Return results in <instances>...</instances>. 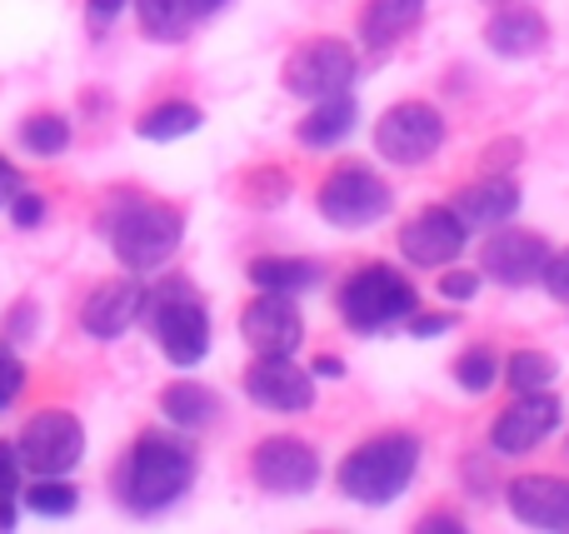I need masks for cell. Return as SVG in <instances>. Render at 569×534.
<instances>
[{
	"instance_id": "cell-1",
	"label": "cell",
	"mask_w": 569,
	"mask_h": 534,
	"mask_svg": "<svg viewBox=\"0 0 569 534\" xmlns=\"http://www.w3.org/2000/svg\"><path fill=\"white\" fill-rule=\"evenodd\" d=\"M200 475V455L180 430H140L116 470V495L130 515L150 520L186 500Z\"/></svg>"
},
{
	"instance_id": "cell-2",
	"label": "cell",
	"mask_w": 569,
	"mask_h": 534,
	"mask_svg": "<svg viewBox=\"0 0 569 534\" xmlns=\"http://www.w3.org/2000/svg\"><path fill=\"white\" fill-rule=\"evenodd\" d=\"M100 235L116 250V260L130 275H150V270L170 265L176 250L186 245V215L166 200L150 195H120L100 215Z\"/></svg>"
},
{
	"instance_id": "cell-3",
	"label": "cell",
	"mask_w": 569,
	"mask_h": 534,
	"mask_svg": "<svg viewBox=\"0 0 569 534\" xmlns=\"http://www.w3.org/2000/svg\"><path fill=\"white\" fill-rule=\"evenodd\" d=\"M415 470H420V440L405 435V430H390V435H375V440H365V445H355L350 455L340 460L335 485H340L345 500L375 510V505L400 500L405 485L415 480Z\"/></svg>"
},
{
	"instance_id": "cell-4",
	"label": "cell",
	"mask_w": 569,
	"mask_h": 534,
	"mask_svg": "<svg viewBox=\"0 0 569 534\" xmlns=\"http://www.w3.org/2000/svg\"><path fill=\"white\" fill-rule=\"evenodd\" d=\"M140 320L150 325L160 355L176 370H190L210 355V310L190 280L176 275V280H160V285H146V315Z\"/></svg>"
},
{
	"instance_id": "cell-5",
	"label": "cell",
	"mask_w": 569,
	"mask_h": 534,
	"mask_svg": "<svg viewBox=\"0 0 569 534\" xmlns=\"http://www.w3.org/2000/svg\"><path fill=\"white\" fill-rule=\"evenodd\" d=\"M410 310H420V295L395 265H360L340 285V320L355 335H375L395 320H410Z\"/></svg>"
},
{
	"instance_id": "cell-6",
	"label": "cell",
	"mask_w": 569,
	"mask_h": 534,
	"mask_svg": "<svg viewBox=\"0 0 569 534\" xmlns=\"http://www.w3.org/2000/svg\"><path fill=\"white\" fill-rule=\"evenodd\" d=\"M315 205L335 230H365L395 210V190L370 165H335L315 190Z\"/></svg>"
},
{
	"instance_id": "cell-7",
	"label": "cell",
	"mask_w": 569,
	"mask_h": 534,
	"mask_svg": "<svg viewBox=\"0 0 569 534\" xmlns=\"http://www.w3.org/2000/svg\"><path fill=\"white\" fill-rule=\"evenodd\" d=\"M26 475H70L86 460V425L70 410H36L16 435Z\"/></svg>"
},
{
	"instance_id": "cell-8",
	"label": "cell",
	"mask_w": 569,
	"mask_h": 534,
	"mask_svg": "<svg viewBox=\"0 0 569 534\" xmlns=\"http://www.w3.org/2000/svg\"><path fill=\"white\" fill-rule=\"evenodd\" d=\"M445 145V115L425 100H400L375 120V150L390 165H425Z\"/></svg>"
},
{
	"instance_id": "cell-9",
	"label": "cell",
	"mask_w": 569,
	"mask_h": 534,
	"mask_svg": "<svg viewBox=\"0 0 569 534\" xmlns=\"http://www.w3.org/2000/svg\"><path fill=\"white\" fill-rule=\"evenodd\" d=\"M355 50L335 36H315L305 46L290 50V60L280 66V85L300 100H320V95H335L355 80Z\"/></svg>"
},
{
	"instance_id": "cell-10",
	"label": "cell",
	"mask_w": 569,
	"mask_h": 534,
	"mask_svg": "<svg viewBox=\"0 0 569 534\" xmlns=\"http://www.w3.org/2000/svg\"><path fill=\"white\" fill-rule=\"evenodd\" d=\"M250 475L270 495H310L320 485V455H315V445H305L295 435H270L250 455Z\"/></svg>"
},
{
	"instance_id": "cell-11",
	"label": "cell",
	"mask_w": 569,
	"mask_h": 534,
	"mask_svg": "<svg viewBox=\"0 0 569 534\" xmlns=\"http://www.w3.org/2000/svg\"><path fill=\"white\" fill-rule=\"evenodd\" d=\"M246 395L270 415H305L315 405V375L290 355H260L246 370Z\"/></svg>"
},
{
	"instance_id": "cell-12",
	"label": "cell",
	"mask_w": 569,
	"mask_h": 534,
	"mask_svg": "<svg viewBox=\"0 0 569 534\" xmlns=\"http://www.w3.org/2000/svg\"><path fill=\"white\" fill-rule=\"evenodd\" d=\"M480 265H485V275H495V285L525 290L550 265V240L535 235V230H495L480 250Z\"/></svg>"
},
{
	"instance_id": "cell-13",
	"label": "cell",
	"mask_w": 569,
	"mask_h": 534,
	"mask_svg": "<svg viewBox=\"0 0 569 534\" xmlns=\"http://www.w3.org/2000/svg\"><path fill=\"white\" fill-rule=\"evenodd\" d=\"M240 335H246V345L256 350V355H295L305 340V320L290 295L260 290V295L240 310Z\"/></svg>"
},
{
	"instance_id": "cell-14",
	"label": "cell",
	"mask_w": 569,
	"mask_h": 534,
	"mask_svg": "<svg viewBox=\"0 0 569 534\" xmlns=\"http://www.w3.org/2000/svg\"><path fill=\"white\" fill-rule=\"evenodd\" d=\"M555 430H560V400H555L550 390H525V395L495 420L490 445L500 450V455H530Z\"/></svg>"
},
{
	"instance_id": "cell-15",
	"label": "cell",
	"mask_w": 569,
	"mask_h": 534,
	"mask_svg": "<svg viewBox=\"0 0 569 534\" xmlns=\"http://www.w3.org/2000/svg\"><path fill=\"white\" fill-rule=\"evenodd\" d=\"M400 250H405V260H415V265H425V270L450 265L465 250V220L455 215L450 205L420 210L415 220L400 225Z\"/></svg>"
},
{
	"instance_id": "cell-16",
	"label": "cell",
	"mask_w": 569,
	"mask_h": 534,
	"mask_svg": "<svg viewBox=\"0 0 569 534\" xmlns=\"http://www.w3.org/2000/svg\"><path fill=\"white\" fill-rule=\"evenodd\" d=\"M140 315H146V285L136 275H126L90 290L86 310H80V325H86L90 340H120L130 325H140Z\"/></svg>"
},
{
	"instance_id": "cell-17",
	"label": "cell",
	"mask_w": 569,
	"mask_h": 534,
	"mask_svg": "<svg viewBox=\"0 0 569 534\" xmlns=\"http://www.w3.org/2000/svg\"><path fill=\"white\" fill-rule=\"evenodd\" d=\"M510 515L530 530H569V480L560 475H520L510 485Z\"/></svg>"
},
{
	"instance_id": "cell-18",
	"label": "cell",
	"mask_w": 569,
	"mask_h": 534,
	"mask_svg": "<svg viewBox=\"0 0 569 534\" xmlns=\"http://www.w3.org/2000/svg\"><path fill=\"white\" fill-rule=\"evenodd\" d=\"M485 46L495 50V56L505 60H525V56H540L545 46H550V20L540 16V10L530 6H505L490 16V26H485Z\"/></svg>"
},
{
	"instance_id": "cell-19",
	"label": "cell",
	"mask_w": 569,
	"mask_h": 534,
	"mask_svg": "<svg viewBox=\"0 0 569 534\" xmlns=\"http://www.w3.org/2000/svg\"><path fill=\"white\" fill-rule=\"evenodd\" d=\"M450 210L465 220V230H495V225H505V220H515V210H520V185L515 180H505V175H485L480 185H465L460 195L450 200Z\"/></svg>"
},
{
	"instance_id": "cell-20",
	"label": "cell",
	"mask_w": 569,
	"mask_h": 534,
	"mask_svg": "<svg viewBox=\"0 0 569 534\" xmlns=\"http://www.w3.org/2000/svg\"><path fill=\"white\" fill-rule=\"evenodd\" d=\"M355 120H360L355 95L350 90H335V95L315 100V110L295 125V135H300V145H310V150H330V145H340V140H350Z\"/></svg>"
},
{
	"instance_id": "cell-21",
	"label": "cell",
	"mask_w": 569,
	"mask_h": 534,
	"mask_svg": "<svg viewBox=\"0 0 569 534\" xmlns=\"http://www.w3.org/2000/svg\"><path fill=\"white\" fill-rule=\"evenodd\" d=\"M420 20H425V0H370V6L360 10V40L385 50L400 36H410Z\"/></svg>"
},
{
	"instance_id": "cell-22",
	"label": "cell",
	"mask_w": 569,
	"mask_h": 534,
	"mask_svg": "<svg viewBox=\"0 0 569 534\" xmlns=\"http://www.w3.org/2000/svg\"><path fill=\"white\" fill-rule=\"evenodd\" d=\"M160 415L176 430H206L220 415V395L210 385H200V380H170L160 390Z\"/></svg>"
},
{
	"instance_id": "cell-23",
	"label": "cell",
	"mask_w": 569,
	"mask_h": 534,
	"mask_svg": "<svg viewBox=\"0 0 569 534\" xmlns=\"http://www.w3.org/2000/svg\"><path fill=\"white\" fill-rule=\"evenodd\" d=\"M325 280V270L315 260H295V255H266L250 260V285L256 290H276V295H305Z\"/></svg>"
},
{
	"instance_id": "cell-24",
	"label": "cell",
	"mask_w": 569,
	"mask_h": 534,
	"mask_svg": "<svg viewBox=\"0 0 569 534\" xmlns=\"http://www.w3.org/2000/svg\"><path fill=\"white\" fill-rule=\"evenodd\" d=\"M200 125H206L200 105H190V100H166V105H150L146 115L136 120V135H140V140H156V145H166V140L196 135Z\"/></svg>"
},
{
	"instance_id": "cell-25",
	"label": "cell",
	"mask_w": 569,
	"mask_h": 534,
	"mask_svg": "<svg viewBox=\"0 0 569 534\" xmlns=\"http://www.w3.org/2000/svg\"><path fill=\"white\" fill-rule=\"evenodd\" d=\"M150 40H186L196 26V0H130Z\"/></svg>"
},
{
	"instance_id": "cell-26",
	"label": "cell",
	"mask_w": 569,
	"mask_h": 534,
	"mask_svg": "<svg viewBox=\"0 0 569 534\" xmlns=\"http://www.w3.org/2000/svg\"><path fill=\"white\" fill-rule=\"evenodd\" d=\"M20 510L40 520H66L80 510V490L66 485V475H36V485H20Z\"/></svg>"
},
{
	"instance_id": "cell-27",
	"label": "cell",
	"mask_w": 569,
	"mask_h": 534,
	"mask_svg": "<svg viewBox=\"0 0 569 534\" xmlns=\"http://www.w3.org/2000/svg\"><path fill=\"white\" fill-rule=\"evenodd\" d=\"M20 145L40 160H56L70 150V120L56 115V110H40V115H26L20 120Z\"/></svg>"
},
{
	"instance_id": "cell-28",
	"label": "cell",
	"mask_w": 569,
	"mask_h": 534,
	"mask_svg": "<svg viewBox=\"0 0 569 534\" xmlns=\"http://www.w3.org/2000/svg\"><path fill=\"white\" fill-rule=\"evenodd\" d=\"M555 375H560V365H555V355H545V350H515L510 365H505V380H510L515 390H550Z\"/></svg>"
},
{
	"instance_id": "cell-29",
	"label": "cell",
	"mask_w": 569,
	"mask_h": 534,
	"mask_svg": "<svg viewBox=\"0 0 569 534\" xmlns=\"http://www.w3.org/2000/svg\"><path fill=\"white\" fill-rule=\"evenodd\" d=\"M455 380H460V390H470V395L495 390V380H500V360H495V350L490 345H470L460 360H455Z\"/></svg>"
},
{
	"instance_id": "cell-30",
	"label": "cell",
	"mask_w": 569,
	"mask_h": 534,
	"mask_svg": "<svg viewBox=\"0 0 569 534\" xmlns=\"http://www.w3.org/2000/svg\"><path fill=\"white\" fill-rule=\"evenodd\" d=\"M26 465H20L16 445L0 440V530H16V515H20V485H26Z\"/></svg>"
},
{
	"instance_id": "cell-31",
	"label": "cell",
	"mask_w": 569,
	"mask_h": 534,
	"mask_svg": "<svg viewBox=\"0 0 569 534\" xmlns=\"http://www.w3.org/2000/svg\"><path fill=\"white\" fill-rule=\"evenodd\" d=\"M20 390H26V360L16 355L10 340H0V415L20 400Z\"/></svg>"
},
{
	"instance_id": "cell-32",
	"label": "cell",
	"mask_w": 569,
	"mask_h": 534,
	"mask_svg": "<svg viewBox=\"0 0 569 534\" xmlns=\"http://www.w3.org/2000/svg\"><path fill=\"white\" fill-rule=\"evenodd\" d=\"M6 215H10V225H16V230L46 225V195H36V190H20V195L6 205Z\"/></svg>"
},
{
	"instance_id": "cell-33",
	"label": "cell",
	"mask_w": 569,
	"mask_h": 534,
	"mask_svg": "<svg viewBox=\"0 0 569 534\" xmlns=\"http://www.w3.org/2000/svg\"><path fill=\"white\" fill-rule=\"evenodd\" d=\"M250 200H256V210H276L284 200V175H276V170H260V175L250 180Z\"/></svg>"
},
{
	"instance_id": "cell-34",
	"label": "cell",
	"mask_w": 569,
	"mask_h": 534,
	"mask_svg": "<svg viewBox=\"0 0 569 534\" xmlns=\"http://www.w3.org/2000/svg\"><path fill=\"white\" fill-rule=\"evenodd\" d=\"M440 295L465 305V300L480 295V275H475V270H450V275H440Z\"/></svg>"
},
{
	"instance_id": "cell-35",
	"label": "cell",
	"mask_w": 569,
	"mask_h": 534,
	"mask_svg": "<svg viewBox=\"0 0 569 534\" xmlns=\"http://www.w3.org/2000/svg\"><path fill=\"white\" fill-rule=\"evenodd\" d=\"M126 6L130 0H86V26L100 36V30H110L120 16H126Z\"/></svg>"
},
{
	"instance_id": "cell-36",
	"label": "cell",
	"mask_w": 569,
	"mask_h": 534,
	"mask_svg": "<svg viewBox=\"0 0 569 534\" xmlns=\"http://www.w3.org/2000/svg\"><path fill=\"white\" fill-rule=\"evenodd\" d=\"M540 285L550 290V295L560 300V305H569V250H565V255H550V265H545Z\"/></svg>"
},
{
	"instance_id": "cell-37",
	"label": "cell",
	"mask_w": 569,
	"mask_h": 534,
	"mask_svg": "<svg viewBox=\"0 0 569 534\" xmlns=\"http://www.w3.org/2000/svg\"><path fill=\"white\" fill-rule=\"evenodd\" d=\"M36 330H40V310L30 305V300H26V305L10 310V340H30Z\"/></svg>"
},
{
	"instance_id": "cell-38",
	"label": "cell",
	"mask_w": 569,
	"mask_h": 534,
	"mask_svg": "<svg viewBox=\"0 0 569 534\" xmlns=\"http://www.w3.org/2000/svg\"><path fill=\"white\" fill-rule=\"evenodd\" d=\"M455 320L450 315H420V310H410V335H420V340H435V335H445V330H450Z\"/></svg>"
},
{
	"instance_id": "cell-39",
	"label": "cell",
	"mask_w": 569,
	"mask_h": 534,
	"mask_svg": "<svg viewBox=\"0 0 569 534\" xmlns=\"http://www.w3.org/2000/svg\"><path fill=\"white\" fill-rule=\"evenodd\" d=\"M20 190H26V185H20V170H16V165H10V160H6V155H0V210H6V205H10V200H16V195H20Z\"/></svg>"
},
{
	"instance_id": "cell-40",
	"label": "cell",
	"mask_w": 569,
	"mask_h": 534,
	"mask_svg": "<svg viewBox=\"0 0 569 534\" xmlns=\"http://www.w3.org/2000/svg\"><path fill=\"white\" fill-rule=\"evenodd\" d=\"M315 375H320V380H340L345 375V360L340 355H320V360H315Z\"/></svg>"
},
{
	"instance_id": "cell-41",
	"label": "cell",
	"mask_w": 569,
	"mask_h": 534,
	"mask_svg": "<svg viewBox=\"0 0 569 534\" xmlns=\"http://www.w3.org/2000/svg\"><path fill=\"white\" fill-rule=\"evenodd\" d=\"M420 530H455V534H460L465 525H460V520H450V515H430V520H425Z\"/></svg>"
},
{
	"instance_id": "cell-42",
	"label": "cell",
	"mask_w": 569,
	"mask_h": 534,
	"mask_svg": "<svg viewBox=\"0 0 569 534\" xmlns=\"http://www.w3.org/2000/svg\"><path fill=\"white\" fill-rule=\"evenodd\" d=\"M230 0H196V16H216V10H226Z\"/></svg>"
},
{
	"instance_id": "cell-43",
	"label": "cell",
	"mask_w": 569,
	"mask_h": 534,
	"mask_svg": "<svg viewBox=\"0 0 569 534\" xmlns=\"http://www.w3.org/2000/svg\"><path fill=\"white\" fill-rule=\"evenodd\" d=\"M490 6H510V0H490Z\"/></svg>"
}]
</instances>
